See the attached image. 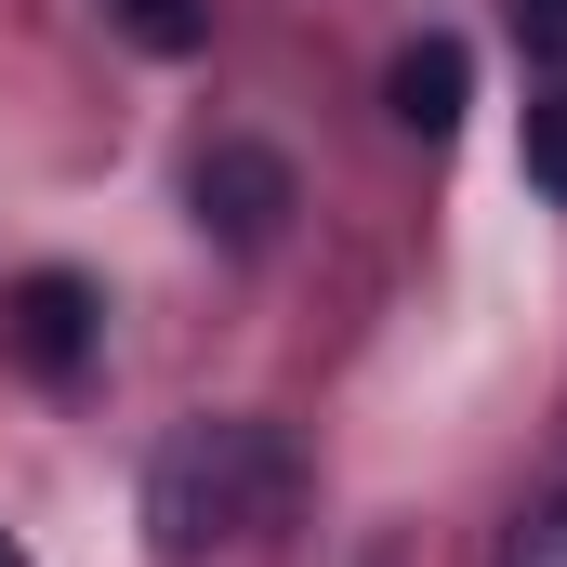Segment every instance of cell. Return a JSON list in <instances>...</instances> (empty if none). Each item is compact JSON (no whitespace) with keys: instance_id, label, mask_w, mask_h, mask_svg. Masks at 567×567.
I'll return each instance as SVG.
<instances>
[{"instance_id":"cell-1","label":"cell","mask_w":567,"mask_h":567,"mask_svg":"<svg viewBox=\"0 0 567 567\" xmlns=\"http://www.w3.org/2000/svg\"><path fill=\"white\" fill-rule=\"evenodd\" d=\"M290 488H303V462H290L278 423H172L158 435V462H145V542L172 567L225 555V542H265L290 515Z\"/></svg>"},{"instance_id":"cell-2","label":"cell","mask_w":567,"mask_h":567,"mask_svg":"<svg viewBox=\"0 0 567 567\" xmlns=\"http://www.w3.org/2000/svg\"><path fill=\"white\" fill-rule=\"evenodd\" d=\"M185 212H198V238H225V251H265V238H278V212H290V158H278V145H251V133L198 145V172H185Z\"/></svg>"},{"instance_id":"cell-3","label":"cell","mask_w":567,"mask_h":567,"mask_svg":"<svg viewBox=\"0 0 567 567\" xmlns=\"http://www.w3.org/2000/svg\"><path fill=\"white\" fill-rule=\"evenodd\" d=\"M0 330H13L27 370H80V343H93V290H80V278H27L13 303H0Z\"/></svg>"},{"instance_id":"cell-4","label":"cell","mask_w":567,"mask_h":567,"mask_svg":"<svg viewBox=\"0 0 567 567\" xmlns=\"http://www.w3.org/2000/svg\"><path fill=\"white\" fill-rule=\"evenodd\" d=\"M462 80H475V66H462V40H410L383 93H396V120H410L423 145H449V133H462Z\"/></svg>"},{"instance_id":"cell-5","label":"cell","mask_w":567,"mask_h":567,"mask_svg":"<svg viewBox=\"0 0 567 567\" xmlns=\"http://www.w3.org/2000/svg\"><path fill=\"white\" fill-rule=\"evenodd\" d=\"M528 185L567 212V80H528Z\"/></svg>"},{"instance_id":"cell-6","label":"cell","mask_w":567,"mask_h":567,"mask_svg":"<svg viewBox=\"0 0 567 567\" xmlns=\"http://www.w3.org/2000/svg\"><path fill=\"white\" fill-rule=\"evenodd\" d=\"M106 13H120V27H133L145 53H198V27H212V13H198V0H106Z\"/></svg>"},{"instance_id":"cell-7","label":"cell","mask_w":567,"mask_h":567,"mask_svg":"<svg viewBox=\"0 0 567 567\" xmlns=\"http://www.w3.org/2000/svg\"><path fill=\"white\" fill-rule=\"evenodd\" d=\"M515 53L528 80H567V0H515Z\"/></svg>"},{"instance_id":"cell-8","label":"cell","mask_w":567,"mask_h":567,"mask_svg":"<svg viewBox=\"0 0 567 567\" xmlns=\"http://www.w3.org/2000/svg\"><path fill=\"white\" fill-rule=\"evenodd\" d=\"M502 567H567V488L528 515V528H515V542H502Z\"/></svg>"},{"instance_id":"cell-9","label":"cell","mask_w":567,"mask_h":567,"mask_svg":"<svg viewBox=\"0 0 567 567\" xmlns=\"http://www.w3.org/2000/svg\"><path fill=\"white\" fill-rule=\"evenodd\" d=\"M0 567H27V555H13V542H0Z\"/></svg>"}]
</instances>
